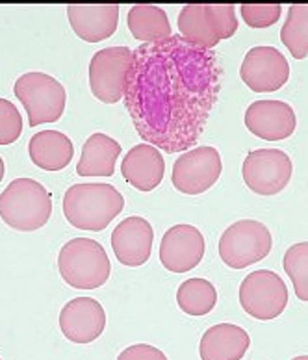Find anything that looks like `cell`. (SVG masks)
Masks as SVG:
<instances>
[{"label":"cell","instance_id":"1","mask_svg":"<svg viewBox=\"0 0 308 360\" xmlns=\"http://www.w3.org/2000/svg\"><path fill=\"white\" fill-rule=\"evenodd\" d=\"M210 51L171 36L134 52L124 91L134 127L167 153L188 149L216 97Z\"/></svg>","mask_w":308,"mask_h":360},{"label":"cell","instance_id":"2","mask_svg":"<svg viewBox=\"0 0 308 360\" xmlns=\"http://www.w3.org/2000/svg\"><path fill=\"white\" fill-rule=\"evenodd\" d=\"M124 197L106 182H80L67 188L63 216L75 229L101 232L123 212Z\"/></svg>","mask_w":308,"mask_h":360},{"label":"cell","instance_id":"3","mask_svg":"<svg viewBox=\"0 0 308 360\" xmlns=\"http://www.w3.org/2000/svg\"><path fill=\"white\" fill-rule=\"evenodd\" d=\"M52 216V195L41 182L15 179L0 193V217L11 229L34 232L49 223Z\"/></svg>","mask_w":308,"mask_h":360},{"label":"cell","instance_id":"4","mask_svg":"<svg viewBox=\"0 0 308 360\" xmlns=\"http://www.w3.org/2000/svg\"><path fill=\"white\" fill-rule=\"evenodd\" d=\"M60 275L71 288L95 290L106 284L112 264L106 249L91 238H72L58 255Z\"/></svg>","mask_w":308,"mask_h":360},{"label":"cell","instance_id":"5","mask_svg":"<svg viewBox=\"0 0 308 360\" xmlns=\"http://www.w3.org/2000/svg\"><path fill=\"white\" fill-rule=\"evenodd\" d=\"M236 30L234 4H186L179 13L180 37L206 51L234 36Z\"/></svg>","mask_w":308,"mask_h":360},{"label":"cell","instance_id":"6","mask_svg":"<svg viewBox=\"0 0 308 360\" xmlns=\"http://www.w3.org/2000/svg\"><path fill=\"white\" fill-rule=\"evenodd\" d=\"M13 93L28 113V124L56 123L63 115L67 93L60 80L41 71L25 72L13 84Z\"/></svg>","mask_w":308,"mask_h":360},{"label":"cell","instance_id":"7","mask_svg":"<svg viewBox=\"0 0 308 360\" xmlns=\"http://www.w3.org/2000/svg\"><path fill=\"white\" fill-rule=\"evenodd\" d=\"M273 245L271 232L257 219H240L223 231L219 238L221 260L232 269H243L260 262Z\"/></svg>","mask_w":308,"mask_h":360},{"label":"cell","instance_id":"8","mask_svg":"<svg viewBox=\"0 0 308 360\" xmlns=\"http://www.w3.org/2000/svg\"><path fill=\"white\" fill-rule=\"evenodd\" d=\"M134 52L129 46H106L89 62V88L101 103L115 104L124 97Z\"/></svg>","mask_w":308,"mask_h":360},{"label":"cell","instance_id":"9","mask_svg":"<svg viewBox=\"0 0 308 360\" xmlns=\"http://www.w3.org/2000/svg\"><path fill=\"white\" fill-rule=\"evenodd\" d=\"M290 295L288 286L275 271H251L240 284V304L251 318L269 321L283 314Z\"/></svg>","mask_w":308,"mask_h":360},{"label":"cell","instance_id":"10","mask_svg":"<svg viewBox=\"0 0 308 360\" xmlns=\"http://www.w3.org/2000/svg\"><path fill=\"white\" fill-rule=\"evenodd\" d=\"M292 160L281 149L251 150L242 165L247 188L264 197L281 193L292 179Z\"/></svg>","mask_w":308,"mask_h":360},{"label":"cell","instance_id":"11","mask_svg":"<svg viewBox=\"0 0 308 360\" xmlns=\"http://www.w3.org/2000/svg\"><path fill=\"white\" fill-rule=\"evenodd\" d=\"M223 162L216 147L200 145L195 149L186 150L173 164L171 180L180 193L199 195L210 190L221 176Z\"/></svg>","mask_w":308,"mask_h":360},{"label":"cell","instance_id":"12","mask_svg":"<svg viewBox=\"0 0 308 360\" xmlns=\"http://www.w3.org/2000/svg\"><path fill=\"white\" fill-rule=\"evenodd\" d=\"M240 77L252 91H277L290 78V63L275 46H252L243 58Z\"/></svg>","mask_w":308,"mask_h":360},{"label":"cell","instance_id":"13","mask_svg":"<svg viewBox=\"0 0 308 360\" xmlns=\"http://www.w3.org/2000/svg\"><path fill=\"white\" fill-rule=\"evenodd\" d=\"M205 236L197 226L175 225L160 242V262L171 273L191 271L205 257Z\"/></svg>","mask_w":308,"mask_h":360},{"label":"cell","instance_id":"14","mask_svg":"<svg viewBox=\"0 0 308 360\" xmlns=\"http://www.w3.org/2000/svg\"><path fill=\"white\" fill-rule=\"evenodd\" d=\"M60 329L72 344H91L106 329V312L93 297H75L60 312Z\"/></svg>","mask_w":308,"mask_h":360},{"label":"cell","instance_id":"15","mask_svg":"<svg viewBox=\"0 0 308 360\" xmlns=\"http://www.w3.org/2000/svg\"><path fill=\"white\" fill-rule=\"evenodd\" d=\"M295 112L284 101H255L245 110L247 130L266 141H281L295 130Z\"/></svg>","mask_w":308,"mask_h":360},{"label":"cell","instance_id":"16","mask_svg":"<svg viewBox=\"0 0 308 360\" xmlns=\"http://www.w3.org/2000/svg\"><path fill=\"white\" fill-rule=\"evenodd\" d=\"M154 229L145 217L130 216L119 223L112 232L113 255L123 266L138 268L150 258Z\"/></svg>","mask_w":308,"mask_h":360},{"label":"cell","instance_id":"17","mask_svg":"<svg viewBox=\"0 0 308 360\" xmlns=\"http://www.w3.org/2000/svg\"><path fill=\"white\" fill-rule=\"evenodd\" d=\"M67 17L80 39L98 43L115 34L119 25V4H69Z\"/></svg>","mask_w":308,"mask_h":360},{"label":"cell","instance_id":"18","mask_svg":"<svg viewBox=\"0 0 308 360\" xmlns=\"http://www.w3.org/2000/svg\"><path fill=\"white\" fill-rule=\"evenodd\" d=\"M123 179L139 191H153L162 184L165 175V160L158 147L150 143L134 145L121 164Z\"/></svg>","mask_w":308,"mask_h":360},{"label":"cell","instance_id":"19","mask_svg":"<svg viewBox=\"0 0 308 360\" xmlns=\"http://www.w3.org/2000/svg\"><path fill=\"white\" fill-rule=\"evenodd\" d=\"M251 345L247 330L232 323L214 325L199 344L200 360H242Z\"/></svg>","mask_w":308,"mask_h":360},{"label":"cell","instance_id":"20","mask_svg":"<svg viewBox=\"0 0 308 360\" xmlns=\"http://www.w3.org/2000/svg\"><path fill=\"white\" fill-rule=\"evenodd\" d=\"M28 155L36 167L45 171H62L71 164L75 145L71 138L60 130H41L28 141Z\"/></svg>","mask_w":308,"mask_h":360},{"label":"cell","instance_id":"21","mask_svg":"<svg viewBox=\"0 0 308 360\" xmlns=\"http://www.w3.org/2000/svg\"><path fill=\"white\" fill-rule=\"evenodd\" d=\"M121 153L123 149L119 141L103 132H95L84 143L77 173L80 176H112Z\"/></svg>","mask_w":308,"mask_h":360},{"label":"cell","instance_id":"22","mask_svg":"<svg viewBox=\"0 0 308 360\" xmlns=\"http://www.w3.org/2000/svg\"><path fill=\"white\" fill-rule=\"evenodd\" d=\"M129 30L138 41L160 43L173 36L171 22L164 8L153 4H136L127 15Z\"/></svg>","mask_w":308,"mask_h":360},{"label":"cell","instance_id":"23","mask_svg":"<svg viewBox=\"0 0 308 360\" xmlns=\"http://www.w3.org/2000/svg\"><path fill=\"white\" fill-rule=\"evenodd\" d=\"M177 303L184 314L200 318L217 304V290L206 278H188L177 290Z\"/></svg>","mask_w":308,"mask_h":360},{"label":"cell","instance_id":"24","mask_svg":"<svg viewBox=\"0 0 308 360\" xmlns=\"http://www.w3.org/2000/svg\"><path fill=\"white\" fill-rule=\"evenodd\" d=\"M281 41L295 60L308 56V4H292L281 28Z\"/></svg>","mask_w":308,"mask_h":360},{"label":"cell","instance_id":"25","mask_svg":"<svg viewBox=\"0 0 308 360\" xmlns=\"http://www.w3.org/2000/svg\"><path fill=\"white\" fill-rule=\"evenodd\" d=\"M284 271L292 281L299 301L308 303V242L293 243L283 258Z\"/></svg>","mask_w":308,"mask_h":360},{"label":"cell","instance_id":"26","mask_svg":"<svg viewBox=\"0 0 308 360\" xmlns=\"http://www.w3.org/2000/svg\"><path fill=\"white\" fill-rule=\"evenodd\" d=\"M23 134V115L15 104L0 97V145L15 143Z\"/></svg>","mask_w":308,"mask_h":360},{"label":"cell","instance_id":"27","mask_svg":"<svg viewBox=\"0 0 308 360\" xmlns=\"http://www.w3.org/2000/svg\"><path fill=\"white\" fill-rule=\"evenodd\" d=\"M243 21L251 28H267L281 19L283 6L281 4H242Z\"/></svg>","mask_w":308,"mask_h":360},{"label":"cell","instance_id":"28","mask_svg":"<svg viewBox=\"0 0 308 360\" xmlns=\"http://www.w3.org/2000/svg\"><path fill=\"white\" fill-rule=\"evenodd\" d=\"M117 360H167V356L164 351H160L154 345L136 344L121 351Z\"/></svg>","mask_w":308,"mask_h":360},{"label":"cell","instance_id":"29","mask_svg":"<svg viewBox=\"0 0 308 360\" xmlns=\"http://www.w3.org/2000/svg\"><path fill=\"white\" fill-rule=\"evenodd\" d=\"M4 173H6V165H4V160L0 158V182L4 179Z\"/></svg>","mask_w":308,"mask_h":360},{"label":"cell","instance_id":"30","mask_svg":"<svg viewBox=\"0 0 308 360\" xmlns=\"http://www.w3.org/2000/svg\"><path fill=\"white\" fill-rule=\"evenodd\" d=\"M292 360H308V355H301V356H295V359Z\"/></svg>","mask_w":308,"mask_h":360},{"label":"cell","instance_id":"31","mask_svg":"<svg viewBox=\"0 0 308 360\" xmlns=\"http://www.w3.org/2000/svg\"><path fill=\"white\" fill-rule=\"evenodd\" d=\"M0 360H2V359H0Z\"/></svg>","mask_w":308,"mask_h":360}]
</instances>
